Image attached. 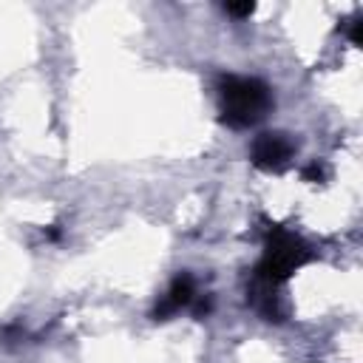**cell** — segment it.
I'll return each instance as SVG.
<instances>
[{"label":"cell","mask_w":363,"mask_h":363,"mask_svg":"<svg viewBox=\"0 0 363 363\" xmlns=\"http://www.w3.org/2000/svg\"><path fill=\"white\" fill-rule=\"evenodd\" d=\"M306 258H309V250L298 235H292L286 230H275L269 235L267 255L258 264V281L267 286H275V284L286 281Z\"/></svg>","instance_id":"2"},{"label":"cell","mask_w":363,"mask_h":363,"mask_svg":"<svg viewBox=\"0 0 363 363\" xmlns=\"http://www.w3.org/2000/svg\"><path fill=\"white\" fill-rule=\"evenodd\" d=\"M272 105L269 88L255 77H224L221 79V119L230 128H247L258 122Z\"/></svg>","instance_id":"1"},{"label":"cell","mask_w":363,"mask_h":363,"mask_svg":"<svg viewBox=\"0 0 363 363\" xmlns=\"http://www.w3.org/2000/svg\"><path fill=\"white\" fill-rule=\"evenodd\" d=\"M224 11L227 14H233V17H250L252 11H255V3H241V6H224Z\"/></svg>","instance_id":"5"},{"label":"cell","mask_w":363,"mask_h":363,"mask_svg":"<svg viewBox=\"0 0 363 363\" xmlns=\"http://www.w3.org/2000/svg\"><path fill=\"white\" fill-rule=\"evenodd\" d=\"M193 298H196L193 278H190V275H179V278L170 284V289H167V295L162 298V303L156 306V320H159V318L164 320L167 315L179 312V309H182V306H187Z\"/></svg>","instance_id":"4"},{"label":"cell","mask_w":363,"mask_h":363,"mask_svg":"<svg viewBox=\"0 0 363 363\" xmlns=\"http://www.w3.org/2000/svg\"><path fill=\"white\" fill-rule=\"evenodd\" d=\"M292 156V142L284 133H261L252 145V162L264 170H278Z\"/></svg>","instance_id":"3"}]
</instances>
